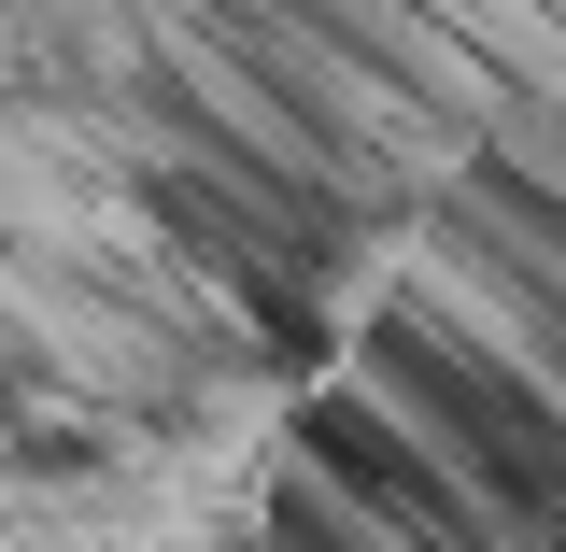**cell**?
I'll use <instances>...</instances> for the list:
<instances>
[{"label":"cell","instance_id":"obj_1","mask_svg":"<svg viewBox=\"0 0 566 552\" xmlns=\"http://www.w3.org/2000/svg\"><path fill=\"white\" fill-rule=\"evenodd\" d=\"M368 383H382V412L411 425L424 454L453 468V482L482 496V524H566V397L553 383H524L495 341H468L453 312H382L368 326Z\"/></svg>","mask_w":566,"mask_h":552}]
</instances>
